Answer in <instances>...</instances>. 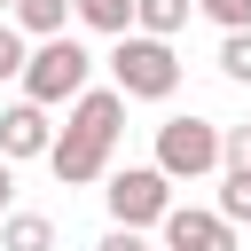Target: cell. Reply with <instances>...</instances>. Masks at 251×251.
Returning a JSON list of instances; mask_svg holds the SVG:
<instances>
[{
	"mask_svg": "<svg viewBox=\"0 0 251 251\" xmlns=\"http://www.w3.org/2000/svg\"><path fill=\"white\" fill-rule=\"evenodd\" d=\"M220 71H227V78H235V86H251V24H243V31H227V39H220Z\"/></svg>",
	"mask_w": 251,
	"mask_h": 251,
	"instance_id": "cell-13",
	"label": "cell"
},
{
	"mask_svg": "<svg viewBox=\"0 0 251 251\" xmlns=\"http://www.w3.org/2000/svg\"><path fill=\"white\" fill-rule=\"evenodd\" d=\"M24 55H31V47H24V31L0 16V78H16V71H24Z\"/></svg>",
	"mask_w": 251,
	"mask_h": 251,
	"instance_id": "cell-14",
	"label": "cell"
},
{
	"mask_svg": "<svg viewBox=\"0 0 251 251\" xmlns=\"http://www.w3.org/2000/svg\"><path fill=\"white\" fill-rule=\"evenodd\" d=\"M94 251H149V243H141V227H118V220H110V235H102Z\"/></svg>",
	"mask_w": 251,
	"mask_h": 251,
	"instance_id": "cell-17",
	"label": "cell"
},
{
	"mask_svg": "<svg viewBox=\"0 0 251 251\" xmlns=\"http://www.w3.org/2000/svg\"><path fill=\"white\" fill-rule=\"evenodd\" d=\"M220 165H251V126H220Z\"/></svg>",
	"mask_w": 251,
	"mask_h": 251,
	"instance_id": "cell-16",
	"label": "cell"
},
{
	"mask_svg": "<svg viewBox=\"0 0 251 251\" xmlns=\"http://www.w3.org/2000/svg\"><path fill=\"white\" fill-rule=\"evenodd\" d=\"M47 141H55V126H47V110H39L31 94L0 110V157H8V165H24V157H47Z\"/></svg>",
	"mask_w": 251,
	"mask_h": 251,
	"instance_id": "cell-7",
	"label": "cell"
},
{
	"mask_svg": "<svg viewBox=\"0 0 251 251\" xmlns=\"http://www.w3.org/2000/svg\"><path fill=\"white\" fill-rule=\"evenodd\" d=\"M110 78H118L126 102H165V94L180 86V55H173V39H157V31H118Z\"/></svg>",
	"mask_w": 251,
	"mask_h": 251,
	"instance_id": "cell-1",
	"label": "cell"
},
{
	"mask_svg": "<svg viewBox=\"0 0 251 251\" xmlns=\"http://www.w3.org/2000/svg\"><path fill=\"white\" fill-rule=\"evenodd\" d=\"M220 220H251V165H227V180H220Z\"/></svg>",
	"mask_w": 251,
	"mask_h": 251,
	"instance_id": "cell-12",
	"label": "cell"
},
{
	"mask_svg": "<svg viewBox=\"0 0 251 251\" xmlns=\"http://www.w3.org/2000/svg\"><path fill=\"white\" fill-rule=\"evenodd\" d=\"M16 78H24V94H31L39 110H55V102H71V94L94 78V55H86L71 31H47V39L24 55V71H16Z\"/></svg>",
	"mask_w": 251,
	"mask_h": 251,
	"instance_id": "cell-2",
	"label": "cell"
},
{
	"mask_svg": "<svg viewBox=\"0 0 251 251\" xmlns=\"http://www.w3.org/2000/svg\"><path fill=\"white\" fill-rule=\"evenodd\" d=\"M71 16L86 24V31H133V0H71Z\"/></svg>",
	"mask_w": 251,
	"mask_h": 251,
	"instance_id": "cell-11",
	"label": "cell"
},
{
	"mask_svg": "<svg viewBox=\"0 0 251 251\" xmlns=\"http://www.w3.org/2000/svg\"><path fill=\"white\" fill-rule=\"evenodd\" d=\"M8 24H16L24 39H47V31H63V24H71V0H16V8H8Z\"/></svg>",
	"mask_w": 251,
	"mask_h": 251,
	"instance_id": "cell-9",
	"label": "cell"
},
{
	"mask_svg": "<svg viewBox=\"0 0 251 251\" xmlns=\"http://www.w3.org/2000/svg\"><path fill=\"white\" fill-rule=\"evenodd\" d=\"M8 204H16V165L0 157V212H8Z\"/></svg>",
	"mask_w": 251,
	"mask_h": 251,
	"instance_id": "cell-18",
	"label": "cell"
},
{
	"mask_svg": "<svg viewBox=\"0 0 251 251\" xmlns=\"http://www.w3.org/2000/svg\"><path fill=\"white\" fill-rule=\"evenodd\" d=\"M8 8H16V0H0V16H8Z\"/></svg>",
	"mask_w": 251,
	"mask_h": 251,
	"instance_id": "cell-19",
	"label": "cell"
},
{
	"mask_svg": "<svg viewBox=\"0 0 251 251\" xmlns=\"http://www.w3.org/2000/svg\"><path fill=\"white\" fill-rule=\"evenodd\" d=\"M110 149H118V141H102V133H86V126H63V133L47 141V165H55L63 188H86V180L110 173Z\"/></svg>",
	"mask_w": 251,
	"mask_h": 251,
	"instance_id": "cell-5",
	"label": "cell"
},
{
	"mask_svg": "<svg viewBox=\"0 0 251 251\" xmlns=\"http://www.w3.org/2000/svg\"><path fill=\"white\" fill-rule=\"evenodd\" d=\"M102 204H110V220H118V227H157V220H165V204H173V180H165L157 165H126V173H110Z\"/></svg>",
	"mask_w": 251,
	"mask_h": 251,
	"instance_id": "cell-4",
	"label": "cell"
},
{
	"mask_svg": "<svg viewBox=\"0 0 251 251\" xmlns=\"http://www.w3.org/2000/svg\"><path fill=\"white\" fill-rule=\"evenodd\" d=\"M188 8H196V0H133V31H157V39H173V31L188 24Z\"/></svg>",
	"mask_w": 251,
	"mask_h": 251,
	"instance_id": "cell-10",
	"label": "cell"
},
{
	"mask_svg": "<svg viewBox=\"0 0 251 251\" xmlns=\"http://www.w3.org/2000/svg\"><path fill=\"white\" fill-rule=\"evenodd\" d=\"M157 173H165V180H204V173H220V126H212V118H165V126H157Z\"/></svg>",
	"mask_w": 251,
	"mask_h": 251,
	"instance_id": "cell-3",
	"label": "cell"
},
{
	"mask_svg": "<svg viewBox=\"0 0 251 251\" xmlns=\"http://www.w3.org/2000/svg\"><path fill=\"white\" fill-rule=\"evenodd\" d=\"M0 251H55V220L47 212H0Z\"/></svg>",
	"mask_w": 251,
	"mask_h": 251,
	"instance_id": "cell-8",
	"label": "cell"
},
{
	"mask_svg": "<svg viewBox=\"0 0 251 251\" xmlns=\"http://www.w3.org/2000/svg\"><path fill=\"white\" fill-rule=\"evenodd\" d=\"M196 8H204L220 31H243V24H251V0H196Z\"/></svg>",
	"mask_w": 251,
	"mask_h": 251,
	"instance_id": "cell-15",
	"label": "cell"
},
{
	"mask_svg": "<svg viewBox=\"0 0 251 251\" xmlns=\"http://www.w3.org/2000/svg\"><path fill=\"white\" fill-rule=\"evenodd\" d=\"M165 251H235V220L196 212V204H165Z\"/></svg>",
	"mask_w": 251,
	"mask_h": 251,
	"instance_id": "cell-6",
	"label": "cell"
}]
</instances>
